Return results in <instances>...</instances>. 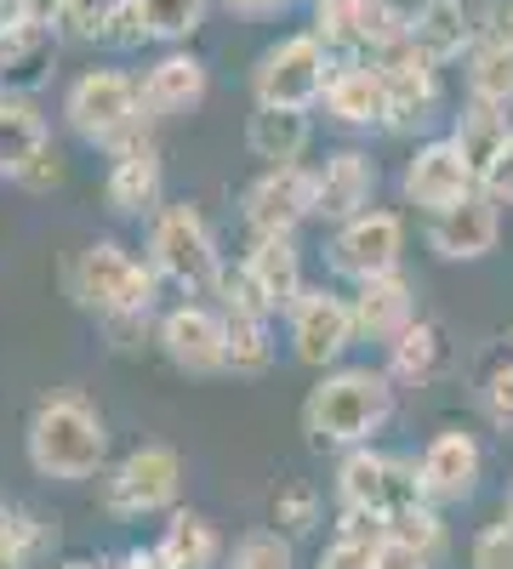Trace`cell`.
<instances>
[{
    "mask_svg": "<svg viewBox=\"0 0 513 569\" xmlns=\"http://www.w3.org/2000/svg\"><path fill=\"white\" fill-rule=\"evenodd\" d=\"M394 405H399V382L388 376V365H332L319 370V382L303 399V433L308 445H332V450L377 445V433L394 421Z\"/></svg>",
    "mask_w": 513,
    "mask_h": 569,
    "instance_id": "6da1fadb",
    "label": "cell"
},
{
    "mask_svg": "<svg viewBox=\"0 0 513 569\" xmlns=\"http://www.w3.org/2000/svg\"><path fill=\"white\" fill-rule=\"evenodd\" d=\"M23 456L40 479L58 485H86L103 479L109 461V421L80 388H52L46 399H34L29 427H23Z\"/></svg>",
    "mask_w": 513,
    "mask_h": 569,
    "instance_id": "7a4b0ae2",
    "label": "cell"
},
{
    "mask_svg": "<svg viewBox=\"0 0 513 569\" xmlns=\"http://www.w3.org/2000/svg\"><path fill=\"white\" fill-rule=\"evenodd\" d=\"M160 268L149 257H131L120 240H91L69 262V291L86 313H98L103 325H149L160 302Z\"/></svg>",
    "mask_w": 513,
    "mask_h": 569,
    "instance_id": "3957f363",
    "label": "cell"
},
{
    "mask_svg": "<svg viewBox=\"0 0 513 569\" xmlns=\"http://www.w3.org/2000/svg\"><path fill=\"white\" fill-rule=\"evenodd\" d=\"M63 120L80 142H91V149H126L131 137H144L155 120L144 109V86H137V74L126 69H80L63 91Z\"/></svg>",
    "mask_w": 513,
    "mask_h": 569,
    "instance_id": "277c9868",
    "label": "cell"
},
{
    "mask_svg": "<svg viewBox=\"0 0 513 569\" xmlns=\"http://www.w3.org/2000/svg\"><path fill=\"white\" fill-rule=\"evenodd\" d=\"M149 262L160 268L166 284H177V291H211V279L223 268V251H217V233L211 222L200 217V206L177 200V206H160L149 217Z\"/></svg>",
    "mask_w": 513,
    "mask_h": 569,
    "instance_id": "5b68a950",
    "label": "cell"
},
{
    "mask_svg": "<svg viewBox=\"0 0 513 569\" xmlns=\"http://www.w3.org/2000/svg\"><path fill=\"white\" fill-rule=\"evenodd\" d=\"M337 58L325 52L314 29L279 34L251 69V103H279V109H319L325 80H332Z\"/></svg>",
    "mask_w": 513,
    "mask_h": 569,
    "instance_id": "8992f818",
    "label": "cell"
},
{
    "mask_svg": "<svg viewBox=\"0 0 513 569\" xmlns=\"http://www.w3.org/2000/svg\"><path fill=\"white\" fill-rule=\"evenodd\" d=\"M182 496V456L171 445H137L115 467H103V512L109 518H155Z\"/></svg>",
    "mask_w": 513,
    "mask_h": 569,
    "instance_id": "52a82bcc",
    "label": "cell"
},
{
    "mask_svg": "<svg viewBox=\"0 0 513 569\" xmlns=\"http://www.w3.org/2000/svg\"><path fill=\"white\" fill-rule=\"evenodd\" d=\"M337 512H371V518H394L399 507L423 501V485H416V461L388 456L377 445H354L337 461Z\"/></svg>",
    "mask_w": 513,
    "mask_h": 569,
    "instance_id": "ba28073f",
    "label": "cell"
},
{
    "mask_svg": "<svg viewBox=\"0 0 513 569\" xmlns=\"http://www.w3.org/2000/svg\"><path fill=\"white\" fill-rule=\"evenodd\" d=\"M314 34L337 63L348 58H388L394 46L411 40V12L394 0H348V7H314Z\"/></svg>",
    "mask_w": 513,
    "mask_h": 569,
    "instance_id": "9c48e42d",
    "label": "cell"
},
{
    "mask_svg": "<svg viewBox=\"0 0 513 569\" xmlns=\"http://www.w3.org/2000/svg\"><path fill=\"white\" fill-rule=\"evenodd\" d=\"M286 337H292V359L308 370H332L348 359V348L359 342L354 325V302L332 284H308V291L286 308Z\"/></svg>",
    "mask_w": 513,
    "mask_h": 569,
    "instance_id": "30bf717a",
    "label": "cell"
},
{
    "mask_svg": "<svg viewBox=\"0 0 513 569\" xmlns=\"http://www.w3.org/2000/svg\"><path fill=\"white\" fill-rule=\"evenodd\" d=\"M0 177L18 188H58L63 166L52 154V126H46L34 98L7 91L0 98Z\"/></svg>",
    "mask_w": 513,
    "mask_h": 569,
    "instance_id": "8fae6325",
    "label": "cell"
},
{
    "mask_svg": "<svg viewBox=\"0 0 513 569\" xmlns=\"http://www.w3.org/2000/svg\"><path fill=\"white\" fill-rule=\"evenodd\" d=\"M325 262H332V273L348 279V284L399 268L405 262V217L388 211V206H365L359 217L332 228V257Z\"/></svg>",
    "mask_w": 513,
    "mask_h": 569,
    "instance_id": "7c38bea8",
    "label": "cell"
},
{
    "mask_svg": "<svg viewBox=\"0 0 513 569\" xmlns=\"http://www.w3.org/2000/svg\"><path fill=\"white\" fill-rule=\"evenodd\" d=\"M160 353L182 376H223L228 370V319L217 302H177L155 325Z\"/></svg>",
    "mask_w": 513,
    "mask_h": 569,
    "instance_id": "4fadbf2b",
    "label": "cell"
},
{
    "mask_svg": "<svg viewBox=\"0 0 513 569\" xmlns=\"http://www.w3.org/2000/svg\"><path fill=\"white\" fill-rule=\"evenodd\" d=\"M314 217V166H263V177L246 182L240 222L246 233H297Z\"/></svg>",
    "mask_w": 513,
    "mask_h": 569,
    "instance_id": "5bb4252c",
    "label": "cell"
},
{
    "mask_svg": "<svg viewBox=\"0 0 513 569\" xmlns=\"http://www.w3.org/2000/svg\"><path fill=\"white\" fill-rule=\"evenodd\" d=\"M423 240L440 262H480L496 251L502 240V206L485 194V182L474 188V194H462L440 211H428V228H423Z\"/></svg>",
    "mask_w": 513,
    "mask_h": 569,
    "instance_id": "9a60e30c",
    "label": "cell"
},
{
    "mask_svg": "<svg viewBox=\"0 0 513 569\" xmlns=\"http://www.w3.org/2000/svg\"><path fill=\"white\" fill-rule=\"evenodd\" d=\"M496 18H502L496 0H416L411 7V40L423 46L434 63H462Z\"/></svg>",
    "mask_w": 513,
    "mask_h": 569,
    "instance_id": "2e32d148",
    "label": "cell"
},
{
    "mask_svg": "<svg viewBox=\"0 0 513 569\" xmlns=\"http://www.w3.org/2000/svg\"><path fill=\"white\" fill-rule=\"evenodd\" d=\"M474 188H480V171L468 166V154H462L451 137L416 142V154H411L405 171H399L405 206H416L423 217L440 211V206H451V200H462V194H474Z\"/></svg>",
    "mask_w": 513,
    "mask_h": 569,
    "instance_id": "e0dca14e",
    "label": "cell"
},
{
    "mask_svg": "<svg viewBox=\"0 0 513 569\" xmlns=\"http://www.w3.org/2000/svg\"><path fill=\"white\" fill-rule=\"evenodd\" d=\"M383 63V74H388V131H416V126H428L440 109H445V80H440V69L445 63H434L416 40H405V46H394L388 58H377Z\"/></svg>",
    "mask_w": 513,
    "mask_h": 569,
    "instance_id": "ac0fdd59",
    "label": "cell"
},
{
    "mask_svg": "<svg viewBox=\"0 0 513 569\" xmlns=\"http://www.w3.org/2000/svg\"><path fill=\"white\" fill-rule=\"evenodd\" d=\"M480 472H485V450L462 427H440L423 445V456H416V485H423V501H434V507L468 501L480 490Z\"/></svg>",
    "mask_w": 513,
    "mask_h": 569,
    "instance_id": "d6986e66",
    "label": "cell"
},
{
    "mask_svg": "<svg viewBox=\"0 0 513 569\" xmlns=\"http://www.w3.org/2000/svg\"><path fill=\"white\" fill-rule=\"evenodd\" d=\"M325 120L343 126V131H388V74L383 63L371 58H348L332 69V80H325V98H319Z\"/></svg>",
    "mask_w": 513,
    "mask_h": 569,
    "instance_id": "ffe728a7",
    "label": "cell"
},
{
    "mask_svg": "<svg viewBox=\"0 0 513 569\" xmlns=\"http://www.w3.org/2000/svg\"><path fill=\"white\" fill-rule=\"evenodd\" d=\"M137 86H144L149 120H182V114H195L206 103L211 69H206V58L189 52V46H166V52L137 74Z\"/></svg>",
    "mask_w": 513,
    "mask_h": 569,
    "instance_id": "44dd1931",
    "label": "cell"
},
{
    "mask_svg": "<svg viewBox=\"0 0 513 569\" xmlns=\"http://www.w3.org/2000/svg\"><path fill=\"white\" fill-rule=\"evenodd\" d=\"M365 206H377V160L365 149H337L314 166V217L319 222H348Z\"/></svg>",
    "mask_w": 513,
    "mask_h": 569,
    "instance_id": "7402d4cb",
    "label": "cell"
},
{
    "mask_svg": "<svg viewBox=\"0 0 513 569\" xmlns=\"http://www.w3.org/2000/svg\"><path fill=\"white\" fill-rule=\"evenodd\" d=\"M160 188H166V166L155 137H131L126 149H115V166L103 177V200L115 217H155L160 211Z\"/></svg>",
    "mask_w": 513,
    "mask_h": 569,
    "instance_id": "603a6c76",
    "label": "cell"
},
{
    "mask_svg": "<svg viewBox=\"0 0 513 569\" xmlns=\"http://www.w3.org/2000/svg\"><path fill=\"white\" fill-rule=\"evenodd\" d=\"M348 302H354L359 342H383V348L399 337L411 319H423V313H416V284L405 279V268H388V273L359 279L354 291H348Z\"/></svg>",
    "mask_w": 513,
    "mask_h": 569,
    "instance_id": "cb8c5ba5",
    "label": "cell"
},
{
    "mask_svg": "<svg viewBox=\"0 0 513 569\" xmlns=\"http://www.w3.org/2000/svg\"><path fill=\"white\" fill-rule=\"evenodd\" d=\"M240 268L251 273V284L263 291V302L286 319V308L308 291V273H303V251H297V233H251Z\"/></svg>",
    "mask_w": 513,
    "mask_h": 569,
    "instance_id": "d4e9b609",
    "label": "cell"
},
{
    "mask_svg": "<svg viewBox=\"0 0 513 569\" xmlns=\"http://www.w3.org/2000/svg\"><path fill=\"white\" fill-rule=\"evenodd\" d=\"M314 109H279V103H257L246 120V149L263 166H297L314 142Z\"/></svg>",
    "mask_w": 513,
    "mask_h": 569,
    "instance_id": "484cf974",
    "label": "cell"
},
{
    "mask_svg": "<svg viewBox=\"0 0 513 569\" xmlns=\"http://www.w3.org/2000/svg\"><path fill=\"white\" fill-rule=\"evenodd\" d=\"M58 18L52 12H29V7H0V74H34L58 46Z\"/></svg>",
    "mask_w": 513,
    "mask_h": 569,
    "instance_id": "4316f807",
    "label": "cell"
},
{
    "mask_svg": "<svg viewBox=\"0 0 513 569\" xmlns=\"http://www.w3.org/2000/svg\"><path fill=\"white\" fill-rule=\"evenodd\" d=\"M155 558L166 569H217L228 552H223V536L206 512H189V507H171L166 525H160V541H155Z\"/></svg>",
    "mask_w": 513,
    "mask_h": 569,
    "instance_id": "83f0119b",
    "label": "cell"
},
{
    "mask_svg": "<svg viewBox=\"0 0 513 569\" xmlns=\"http://www.w3.org/2000/svg\"><path fill=\"white\" fill-rule=\"evenodd\" d=\"M445 359H451V342H445V330L434 319H411L388 342V376L399 388H428L445 370Z\"/></svg>",
    "mask_w": 513,
    "mask_h": 569,
    "instance_id": "f1b7e54d",
    "label": "cell"
},
{
    "mask_svg": "<svg viewBox=\"0 0 513 569\" xmlns=\"http://www.w3.org/2000/svg\"><path fill=\"white\" fill-rule=\"evenodd\" d=\"M462 69H468V98L513 109V34L502 29V18L480 34V46L462 58Z\"/></svg>",
    "mask_w": 513,
    "mask_h": 569,
    "instance_id": "f546056e",
    "label": "cell"
},
{
    "mask_svg": "<svg viewBox=\"0 0 513 569\" xmlns=\"http://www.w3.org/2000/svg\"><path fill=\"white\" fill-rule=\"evenodd\" d=\"M462 154H468V166L485 177V166L502 154V142L513 137V120H507V109H496V103H480V98H468L456 114H451V131H445Z\"/></svg>",
    "mask_w": 513,
    "mask_h": 569,
    "instance_id": "4dcf8cb0",
    "label": "cell"
},
{
    "mask_svg": "<svg viewBox=\"0 0 513 569\" xmlns=\"http://www.w3.org/2000/svg\"><path fill=\"white\" fill-rule=\"evenodd\" d=\"M383 536H388V518L343 512V518H337V536L325 541V552L314 558V569H371V563H377Z\"/></svg>",
    "mask_w": 513,
    "mask_h": 569,
    "instance_id": "1f68e13d",
    "label": "cell"
},
{
    "mask_svg": "<svg viewBox=\"0 0 513 569\" xmlns=\"http://www.w3.org/2000/svg\"><path fill=\"white\" fill-rule=\"evenodd\" d=\"M228 319V376H263L274 365V313H251V308H235L223 313Z\"/></svg>",
    "mask_w": 513,
    "mask_h": 569,
    "instance_id": "d6a6232c",
    "label": "cell"
},
{
    "mask_svg": "<svg viewBox=\"0 0 513 569\" xmlns=\"http://www.w3.org/2000/svg\"><path fill=\"white\" fill-rule=\"evenodd\" d=\"M137 7V23L155 46H189L200 29H206V12L211 0H131Z\"/></svg>",
    "mask_w": 513,
    "mask_h": 569,
    "instance_id": "836d02e7",
    "label": "cell"
},
{
    "mask_svg": "<svg viewBox=\"0 0 513 569\" xmlns=\"http://www.w3.org/2000/svg\"><path fill=\"white\" fill-rule=\"evenodd\" d=\"M268 525L274 530H286L292 541H303V536H314L319 525H325V501H319V490L314 485H279L274 490V501H268Z\"/></svg>",
    "mask_w": 513,
    "mask_h": 569,
    "instance_id": "e575fe53",
    "label": "cell"
},
{
    "mask_svg": "<svg viewBox=\"0 0 513 569\" xmlns=\"http://www.w3.org/2000/svg\"><path fill=\"white\" fill-rule=\"evenodd\" d=\"M223 569H297L292 536H286V530H274V525H263V530H246L235 547H228Z\"/></svg>",
    "mask_w": 513,
    "mask_h": 569,
    "instance_id": "d590c367",
    "label": "cell"
},
{
    "mask_svg": "<svg viewBox=\"0 0 513 569\" xmlns=\"http://www.w3.org/2000/svg\"><path fill=\"white\" fill-rule=\"evenodd\" d=\"M388 536H399L405 547H416V552L434 558V563H440V552H445V525H440V507H434V501L399 507V512L388 518Z\"/></svg>",
    "mask_w": 513,
    "mask_h": 569,
    "instance_id": "8d00e7d4",
    "label": "cell"
},
{
    "mask_svg": "<svg viewBox=\"0 0 513 569\" xmlns=\"http://www.w3.org/2000/svg\"><path fill=\"white\" fill-rule=\"evenodd\" d=\"M131 12V0H63L58 23L75 34V40H109V29Z\"/></svg>",
    "mask_w": 513,
    "mask_h": 569,
    "instance_id": "74e56055",
    "label": "cell"
},
{
    "mask_svg": "<svg viewBox=\"0 0 513 569\" xmlns=\"http://www.w3.org/2000/svg\"><path fill=\"white\" fill-rule=\"evenodd\" d=\"M480 410L496 433H513V359H496L480 382Z\"/></svg>",
    "mask_w": 513,
    "mask_h": 569,
    "instance_id": "f35d334b",
    "label": "cell"
},
{
    "mask_svg": "<svg viewBox=\"0 0 513 569\" xmlns=\"http://www.w3.org/2000/svg\"><path fill=\"white\" fill-rule=\"evenodd\" d=\"M468 569H513V512H502L468 541Z\"/></svg>",
    "mask_w": 513,
    "mask_h": 569,
    "instance_id": "ab89813d",
    "label": "cell"
},
{
    "mask_svg": "<svg viewBox=\"0 0 513 569\" xmlns=\"http://www.w3.org/2000/svg\"><path fill=\"white\" fill-rule=\"evenodd\" d=\"M480 182H485V194H491L496 206H513V137L502 142V154L485 166V177H480Z\"/></svg>",
    "mask_w": 513,
    "mask_h": 569,
    "instance_id": "60d3db41",
    "label": "cell"
},
{
    "mask_svg": "<svg viewBox=\"0 0 513 569\" xmlns=\"http://www.w3.org/2000/svg\"><path fill=\"white\" fill-rule=\"evenodd\" d=\"M371 569H434V558H423L416 547H405L399 536H383V547H377V563Z\"/></svg>",
    "mask_w": 513,
    "mask_h": 569,
    "instance_id": "b9f144b4",
    "label": "cell"
},
{
    "mask_svg": "<svg viewBox=\"0 0 513 569\" xmlns=\"http://www.w3.org/2000/svg\"><path fill=\"white\" fill-rule=\"evenodd\" d=\"M235 18H279V12H292L297 0H223Z\"/></svg>",
    "mask_w": 513,
    "mask_h": 569,
    "instance_id": "7bdbcfd3",
    "label": "cell"
},
{
    "mask_svg": "<svg viewBox=\"0 0 513 569\" xmlns=\"http://www.w3.org/2000/svg\"><path fill=\"white\" fill-rule=\"evenodd\" d=\"M109 569H166V563L155 558V547H131V552H120Z\"/></svg>",
    "mask_w": 513,
    "mask_h": 569,
    "instance_id": "ee69618b",
    "label": "cell"
},
{
    "mask_svg": "<svg viewBox=\"0 0 513 569\" xmlns=\"http://www.w3.org/2000/svg\"><path fill=\"white\" fill-rule=\"evenodd\" d=\"M58 569H109V563H91V558H69V563H58Z\"/></svg>",
    "mask_w": 513,
    "mask_h": 569,
    "instance_id": "f6af8a7d",
    "label": "cell"
},
{
    "mask_svg": "<svg viewBox=\"0 0 513 569\" xmlns=\"http://www.w3.org/2000/svg\"><path fill=\"white\" fill-rule=\"evenodd\" d=\"M502 29L513 34V0H507V7H502Z\"/></svg>",
    "mask_w": 513,
    "mask_h": 569,
    "instance_id": "bcb514c9",
    "label": "cell"
},
{
    "mask_svg": "<svg viewBox=\"0 0 513 569\" xmlns=\"http://www.w3.org/2000/svg\"><path fill=\"white\" fill-rule=\"evenodd\" d=\"M314 7H348V0H314Z\"/></svg>",
    "mask_w": 513,
    "mask_h": 569,
    "instance_id": "7dc6e473",
    "label": "cell"
},
{
    "mask_svg": "<svg viewBox=\"0 0 513 569\" xmlns=\"http://www.w3.org/2000/svg\"><path fill=\"white\" fill-rule=\"evenodd\" d=\"M0 98H7V74H0Z\"/></svg>",
    "mask_w": 513,
    "mask_h": 569,
    "instance_id": "c3c4849f",
    "label": "cell"
},
{
    "mask_svg": "<svg viewBox=\"0 0 513 569\" xmlns=\"http://www.w3.org/2000/svg\"><path fill=\"white\" fill-rule=\"evenodd\" d=\"M507 512H513V485H507Z\"/></svg>",
    "mask_w": 513,
    "mask_h": 569,
    "instance_id": "681fc988",
    "label": "cell"
}]
</instances>
